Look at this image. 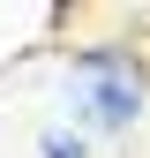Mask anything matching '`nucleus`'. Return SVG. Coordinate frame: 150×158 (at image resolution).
Returning a JSON list of instances; mask_svg holds the SVG:
<instances>
[{
  "mask_svg": "<svg viewBox=\"0 0 150 158\" xmlns=\"http://www.w3.org/2000/svg\"><path fill=\"white\" fill-rule=\"evenodd\" d=\"M83 75H98V83L83 90V113L98 128H128L143 113V60H128L120 45H90L83 53Z\"/></svg>",
  "mask_w": 150,
  "mask_h": 158,
  "instance_id": "nucleus-1",
  "label": "nucleus"
},
{
  "mask_svg": "<svg viewBox=\"0 0 150 158\" xmlns=\"http://www.w3.org/2000/svg\"><path fill=\"white\" fill-rule=\"evenodd\" d=\"M45 158H83V143H75V135H60V128H53V135H45Z\"/></svg>",
  "mask_w": 150,
  "mask_h": 158,
  "instance_id": "nucleus-2",
  "label": "nucleus"
}]
</instances>
